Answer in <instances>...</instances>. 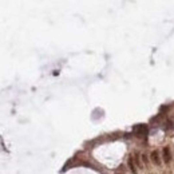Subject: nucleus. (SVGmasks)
<instances>
[{
	"instance_id": "4",
	"label": "nucleus",
	"mask_w": 174,
	"mask_h": 174,
	"mask_svg": "<svg viewBox=\"0 0 174 174\" xmlns=\"http://www.w3.org/2000/svg\"><path fill=\"white\" fill-rule=\"evenodd\" d=\"M129 163V167H130V170L133 171V173H137V167H135V163H134V157H130L127 161Z\"/></svg>"
},
{
	"instance_id": "1",
	"label": "nucleus",
	"mask_w": 174,
	"mask_h": 174,
	"mask_svg": "<svg viewBox=\"0 0 174 174\" xmlns=\"http://www.w3.org/2000/svg\"><path fill=\"white\" fill-rule=\"evenodd\" d=\"M134 133L138 137L145 135V134H147V126L146 125H137V126H134Z\"/></svg>"
},
{
	"instance_id": "5",
	"label": "nucleus",
	"mask_w": 174,
	"mask_h": 174,
	"mask_svg": "<svg viewBox=\"0 0 174 174\" xmlns=\"http://www.w3.org/2000/svg\"><path fill=\"white\" fill-rule=\"evenodd\" d=\"M118 174H121V173H118Z\"/></svg>"
},
{
	"instance_id": "3",
	"label": "nucleus",
	"mask_w": 174,
	"mask_h": 174,
	"mask_svg": "<svg viewBox=\"0 0 174 174\" xmlns=\"http://www.w3.org/2000/svg\"><path fill=\"white\" fill-rule=\"evenodd\" d=\"M151 161L155 163V165H159L161 163V159H159V154L158 151H151Z\"/></svg>"
},
{
	"instance_id": "2",
	"label": "nucleus",
	"mask_w": 174,
	"mask_h": 174,
	"mask_svg": "<svg viewBox=\"0 0 174 174\" xmlns=\"http://www.w3.org/2000/svg\"><path fill=\"white\" fill-rule=\"evenodd\" d=\"M162 155H163V161L165 162H170V159H171V153H170V149L169 147H165L162 150Z\"/></svg>"
}]
</instances>
